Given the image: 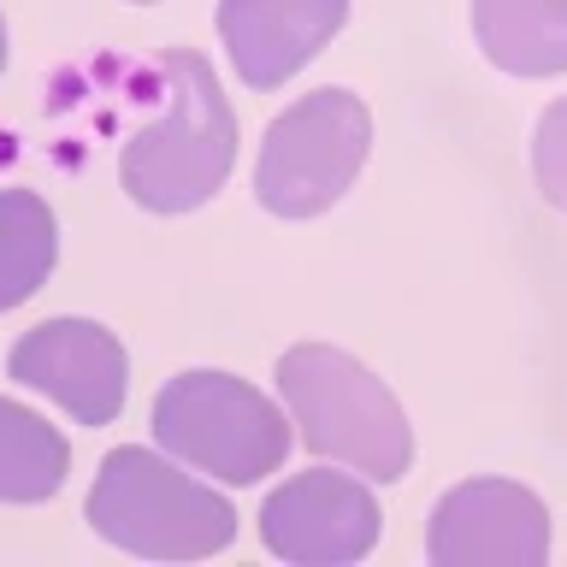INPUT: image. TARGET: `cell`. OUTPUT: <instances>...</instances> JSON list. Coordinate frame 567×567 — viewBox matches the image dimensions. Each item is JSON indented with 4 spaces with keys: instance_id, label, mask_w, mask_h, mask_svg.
I'll return each instance as SVG.
<instances>
[{
    "instance_id": "1",
    "label": "cell",
    "mask_w": 567,
    "mask_h": 567,
    "mask_svg": "<svg viewBox=\"0 0 567 567\" xmlns=\"http://www.w3.org/2000/svg\"><path fill=\"white\" fill-rule=\"evenodd\" d=\"M166 78V113L124 142L118 177L124 195L148 213H189L213 202L225 184L230 159H237V118L213 65L189 48H172L159 60Z\"/></svg>"
},
{
    "instance_id": "2",
    "label": "cell",
    "mask_w": 567,
    "mask_h": 567,
    "mask_svg": "<svg viewBox=\"0 0 567 567\" xmlns=\"http://www.w3.org/2000/svg\"><path fill=\"white\" fill-rule=\"evenodd\" d=\"M278 390L290 402V420L301 425V443L313 455H331L343 467L396 485L414 461V432H408L396 396L343 349L301 343L278 361Z\"/></svg>"
},
{
    "instance_id": "3",
    "label": "cell",
    "mask_w": 567,
    "mask_h": 567,
    "mask_svg": "<svg viewBox=\"0 0 567 567\" xmlns=\"http://www.w3.org/2000/svg\"><path fill=\"white\" fill-rule=\"evenodd\" d=\"M89 526L154 561H195L237 538V508L148 450H113L89 491Z\"/></svg>"
},
{
    "instance_id": "4",
    "label": "cell",
    "mask_w": 567,
    "mask_h": 567,
    "mask_svg": "<svg viewBox=\"0 0 567 567\" xmlns=\"http://www.w3.org/2000/svg\"><path fill=\"white\" fill-rule=\"evenodd\" d=\"M154 437L225 485H255L290 455L284 414L230 372H177L154 402Z\"/></svg>"
},
{
    "instance_id": "5",
    "label": "cell",
    "mask_w": 567,
    "mask_h": 567,
    "mask_svg": "<svg viewBox=\"0 0 567 567\" xmlns=\"http://www.w3.org/2000/svg\"><path fill=\"white\" fill-rule=\"evenodd\" d=\"M372 148V118L349 89H313L266 124L255 189L278 219H313L354 184Z\"/></svg>"
},
{
    "instance_id": "6",
    "label": "cell",
    "mask_w": 567,
    "mask_h": 567,
    "mask_svg": "<svg viewBox=\"0 0 567 567\" xmlns=\"http://www.w3.org/2000/svg\"><path fill=\"white\" fill-rule=\"evenodd\" d=\"M384 514L372 503V491L349 473H296L266 496L260 508V538L272 556L301 561V567H337V561H361L379 544Z\"/></svg>"
},
{
    "instance_id": "7",
    "label": "cell",
    "mask_w": 567,
    "mask_h": 567,
    "mask_svg": "<svg viewBox=\"0 0 567 567\" xmlns=\"http://www.w3.org/2000/svg\"><path fill=\"white\" fill-rule=\"evenodd\" d=\"M7 372L53 396L78 425H113L124 408V379H131L118 337L95 319H42L18 337Z\"/></svg>"
},
{
    "instance_id": "8",
    "label": "cell",
    "mask_w": 567,
    "mask_h": 567,
    "mask_svg": "<svg viewBox=\"0 0 567 567\" xmlns=\"http://www.w3.org/2000/svg\"><path fill=\"white\" fill-rule=\"evenodd\" d=\"M425 549H432L437 567H544L549 514L526 485L467 478L437 503Z\"/></svg>"
},
{
    "instance_id": "9",
    "label": "cell",
    "mask_w": 567,
    "mask_h": 567,
    "mask_svg": "<svg viewBox=\"0 0 567 567\" xmlns=\"http://www.w3.org/2000/svg\"><path fill=\"white\" fill-rule=\"evenodd\" d=\"M349 0H219V35L248 89H278L343 30Z\"/></svg>"
},
{
    "instance_id": "10",
    "label": "cell",
    "mask_w": 567,
    "mask_h": 567,
    "mask_svg": "<svg viewBox=\"0 0 567 567\" xmlns=\"http://www.w3.org/2000/svg\"><path fill=\"white\" fill-rule=\"evenodd\" d=\"M473 35L496 71L514 78L567 71V0H473Z\"/></svg>"
},
{
    "instance_id": "11",
    "label": "cell",
    "mask_w": 567,
    "mask_h": 567,
    "mask_svg": "<svg viewBox=\"0 0 567 567\" xmlns=\"http://www.w3.org/2000/svg\"><path fill=\"white\" fill-rule=\"evenodd\" d=\"M71 473V450L42 414L0 396V503H48Z\"/></svg>"
},
{
    "instance_id": "12",
    "label": "cell",
    "mask_w": 567,
    "mask_h": 567,
    "mask_svg": "<svg viewBox=\"0 0 567 567\" xmlns=\"http://www.w3.org/2000/svg\"><path fill=\"white\" fill-rule=\"evenodd\" d=\"M60 255V225L35 189H0V313L42 290Z\"/></svg>"
},
{
    "instance_id": "13",
    "label": "cell",
    "mask_w": 567,
    "mask_h": 567,
    "mask_svg": "<svg viewBox=\"0 0 567 567\" xmlns=\"http://www.w3.org/2000/svg\"><path fill=\"white\" fill-rule=\"evenodd\" d=\"M532 172H538L544 202L567 213V101H556L538 118V136H532Z\"/></svg>"
},
{
    "instance_id": "14",
    "label": "cell",
    "mask_w": 567,
    "mask_h": 567,
    "mask_svg": "<svg viewBox=\"0 0 567 567\" xmlns=\"http://www.w3.org/2000/svg\"><path fill=\"white\" fill-rule=\"evenodd\" d=\"M0 65H7V24H0Z\"/></svg>"
},
{
    "instance_id": "15",
    "label": "cell",
    "mask_w": 567,
    "mask_h": 567,
    "mask_svg": "<svg viewBox=\"0 0 567 567\" xmlns=\"http://www.w3.org/2000/svg\"><path fill=\"white\" fill-rule=\"evenodd\" d=\"M131 7H154V0H131Z\"/></svg>"
}]
</instances>
